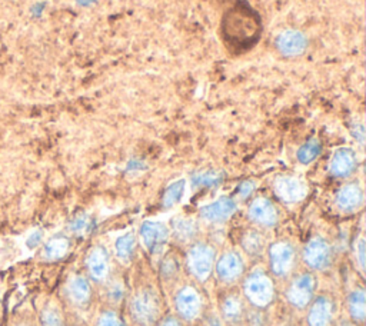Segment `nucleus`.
<instances>
[{
	"instance_id": "f257e3e1",
	"label": "nucleus",
	"mask_w": 366,
	"mask_h": 326,
	"mask_svg": "<svg viewBox=\"0 0 366 326\" xmlns=\"http://www.w3.org/2000/svg\"><path fill=\"white\" fill-rule=\"evenodd\" d=\"M261 26L258 21L252 19V15H245L243 12H235L229 15L225 22V36L226 40L236 46H251L259 36Z\"/></svg>"
},
{
	"instance_id": "f03ea898",
	"label": "nucleus",
	"mask_w": 366,
	"mask_h": 326,
	"mask_svg": "<svg viewBox=\"0 0 366 326\" xmlns=\"http://www.w3.org/2000/svg\"><path fill=\"white\" fill-rule=\"evenodd\" d=\"M243 295L251 305L264 309L269 306L275 298V285L272 278L262 272H252L243 282Z\"/></svg>"
},
{
	"instance_id": "7ed1b4c3",
	"label": "nucleus",
	"mask_w": 366,
	"mask_h": 326,
	"mask_svg": "<svg viewBox=\"0 0 366 326\" xmlns=\"http://www.w3.org/2000/svg\"><path fill=\"white\" fill-rule=\"evenodd\" d=\"M159 299L150 289L136 293L131 302V315L141 326H153L159 316Z\"/></svg>"
},
{
	"instance_id": "20e7f679",
	"label": "nucleus",
	"mask_w": 366,
	"mask_h": 326,
	"mask_svg": "<svg viewBox=\"0 0 366 326\" xmlns=\"http://www.w3.org/2000/svg\"><path fill=\"white\" fill-rule=\"evenodd\" d=\"M315 291H317L315 276L309 272H303L290 281L285 292V296L288 302L296 309H305L314 301Z\"/></svg>"
},
{
	"instance_id": "39448f33",
	"label": "nucleus",
	"mask_w": 366,
	"mask_h": 326,
	"mask_svg": "<svg viewBox=\"0 0 366 326\" xmlns=\"http://www.w3.org/2000/svg\"><path fill=\"white\" fill-rule=\"evenodd\" d=\"M215 262V249L208 243H195L188 252V268L199 281H206L211 276Z\"/></svg>"
},
{
	"instance_id": "423d86ee",
	"label": "nucleus",
	"mask_w": 366,
	"mask_h": 326,
	"mask_svg": "<svg viewBox=\"0 0 366 326\" xmlns=\"http://www.w3.org/2000/svg\"><path fill=\"white\" fill-rule=\"evenodd\" d=\"M295 259L296 252L292 243L279 240L269 246V267L276 278H286L292 272Z\"/></svg>"
},
{
	"instance_id": "0eeeda50",
	"label": "nucleus",
	"mask_w": 366,
	"mask_h": 326,
	"mask_svg": "<svg viewBox=\"0 0 366 326\" xmlns=\"http://www.w3.org/2000/svg\"><path fill=\"white\" fill-rule=\"evenodd\" d=\"M302 257L311 269L326 271L332 265V246L325 238L317 236L303 248Z\"/></svg>"
},
{
	"instance_id": "6e6552de",
	"label": "nucleus",
	"mask_w": 366,
	"mask_h": 326,
	"mask_svg": "<svg viewBox=\"0 0 366 326\" xmlns=\"http://www.w3.org/2000/svg\"><path fill=\"white\" fill-rule=\"evenodd\" d=\"M213 269L223 284H233L245 272V262L237 252L230 250L216 260Z\"/></svg>"
},
{
	"instance_id": "1a4fd4ad",
	"label": "nucleus",
	"mask_w": 366,
	"mask_h": 326,
	"mask_svg": "<svg viewBox=\"0 0 366 326\" xmlns=\"http://www.w3.org/2000/svg\"><path fill=\"white\" fill-rule=\"evenodd\" d=\"M276 197L286 204L300 202L307 197V185L295 176H279L273 182Z\"/></svg>"
},
{
	"instance_id": "9d476101",
	"label": "nucleus",
	"mask_w": 366,
	"mask_h": 326,
	"mask_svg": "<svg viewBox=\"0 0 366 326\" xmlns=\"http://www.w3.org/2000/svg\"><path fill=\"white\" fill-rule=\"evenodd\" d=\"M175 306L180 318L185 320H194L202 312V298L194 286H185L176 293Z\"/></svg>"
},
{
	"instance_id": "9b49d317",
	"label": "nucleus",
	"mask_w": 366,
	"mask_h": 326,
	"mask_svg": "<svg viewBox=\"0 0 366 326\" xmlns=\"http://www.w3.org/2000/svg\"><path fill=\"white\" fill-rule=\"evenodd\" d=\"M169 228L160 222H145L141 226V239L150 253H159L169 240Z\"/></svg>"
},
{
	"instance_id": "f8f14e48",
	"label": "nucleus",
	"mask_w": 366,
	"mask_h": 326,
	"mask_svg": "<svg viewBox=\"0 0 366 326\" xmlns=\"http://www.w3.org/2000/svg\"><path fill=\"white\" fill-rule=\"evenodd\" d=\"M249 219L255 222L259 226L264 228H272L278 223L279 221V214L275 205L266 199V198H258L255 199L248 211Z\"/></svg>"
},
{
	"instance_id": "ddd939ff",
	"label": "nucleus",
	"mask_w": 366,
	"mask_h": 326,
	"mask_svg": "<svg viewBox=\"0 0 366 326\" xmlns=\"http://www.w3.org/2000/svg\"><path fill=\"white\" fill-rule=\"evenodd\" d=\"M308 312L309 326H331L333 322V302L329 296L322 295L312 301Z\"/></svg>"
},
{
	"instance_id": "4468645a",
	"label": "nucleus",
	"mask_w": 366,
	"mask_h": 326,
	"mask_svg": "<svg viewBox=\"0 0 366 326\" xmlns=\"http://www.w3.org/2000/svg\"><path fill=\"white\" fill-rule=\"evenodd\" d=\"M358 166V158L355 151L350 148L338 149L329 163V172L335 177H348L350 176Z\"/></svg>"
},
{
	"instance_id": "2eb2a0df",
	"label": "nucleus",
	"mask_w": 366,
	"mask_h": 326,
	"mask_svg": "<svg viewBox=\"0 0 366 326\" xmlns=\"http://www.w3.org/2000/svg\"><path fill=\"white\" fill-rule=\"evenodd\" d=\"M335 204L341 212H353L363 204V190L358 183L343 185L335 197Z\"/></svg>"
},
{
	"instance_id": "dca6fc26",
	"label": "nucleus",
	"mask_w": 366,
	"mask_h": 326,
	"mask_svg": "<svg viewBox=\"0 0 366 326\" xmlns=\"http://www.w3.org/2000/svg\"><path fill=\"white\" fill-rule=\"evenodd\" d=\"M86 268L90 278L96 282H102L109 274V253L103 246H95L86 259Z\"/></svg>"
},
{
	"instance_id": "f3484780",
	"label": "nucleus",
	"mask_w": 366,
	"mask_h": 326,
	"mask_svg": "<svg viewBox=\"0 0 366 326\" xmlns=\"http://www.w3.org/2000/svg\"><path fill=\"white\" fill-rule=\"evenodd\" d=\"M236 212V204L230 198H220L201 209V216L211 223H223Z\"/></svg>"
},
{
	"instance_id": "a211bd4d",
	"label": "nucleus",
	"mask_w": 366,
	"mask_h": 326,
	"mask_svg": "<svg viewBox=\"0 0 366 326\" xmlns=\"http://www.w3.org/2000/svg\"><path fill=\"white\" fill-rule=\"evenodd\" d=\"M276 46L285 56H299L307 49V37L296 30H286L276 39Z\"/></svg>"
},
{
	"instance_id": "6ab92c4d",
	"label": "nucleus",
	"mask_w": 366,
	"mask_h": 326,
	"mask_svg": "<svg viewBox=\"0 0 366 326\" xmlns=\"http://www.w3.org/2000/svg\"><path fill=\"white\" fill-rule=\"evenodd\" d=\"M220 312H222V318L225 319L226 323L229 325H239L245 316V306H243V299L235 293L230 292L228 293L222 302H220Z\"/></svg>"
},
{
	"instance_id": "aec40b11",
	"label": "nucleus",
	"mask_w": 366,
	"mask_h": 326,
	"mask_svg": "<svg viewBox=\"0 0 366 326\" xmlns=\"http://www.w3.org/2000/svg\"><path fill=\"white\" fill-rule=\"evenodd\" d=\"M68 293L71 301L78 306H85L92 298L90 284L83 276H75L68 285Z\"/></svg>"
},
{
	"instance_id": "412c9836",
	"label": "nucleus",
	"mask_w": 366,
	"mask_h": 326,
	"mask_svg": "<svg viewBox=\"0 0 366 326\" xmlns=\"http://www.w3.org/2000/svg\"><path fill=\"white\" fill-rule=\"evenodd\" d=\"M348 310L353 322L363 323L366 318V295L365 289H353L348 296Z\"/></svg>"
},
{
	"instance_id": "4be33fe9",
	"label": "nucleus",
	"mask_w": 366,
	"mask_h": 326,
	"mask_svg": "<svg viewBox=\"0 0 366 326\" xmlns=\"http://www.w3.org/2000/svg\"><path fill=\"white\" fill-rule=\"evenodd\" d=\"M71 249V240L69 238L59 235L52 238L43 248V257L46 260H59L68 255Z\"/></svg>"
},
{
	"instance_id": "5701e85b",
	"label": "nucleus",
	"mask_w": 366,
	"mask_h": 326,
	"mask_svg": "<svg viewBox=\"0 0 366 326\" xmlns=\"http://www.w3.org/2000/svg\"><path fill=\"white\" fill-rule=\"evenodd\" d=\"M240 246L249 256L256 257V256H261L264 253L265 246H266V240H265V238L261 232H258L255 229H251V231H247L245 233H243V236L240 239Z\"/></svg>"
},
{
	"instance_id": "b1692460",
	"label": "nucleus",
	"mask_w": 366,
	"mask_h": 326,
	"mask_svg": "<svg viewBox=\"0 0 366 326\" xmlns=\"http://www.w3.org/2000/svg\"><path fill=\"white\" fill-rule=\"evenodd\" d=\"M114 249H116L117 257L122 260V262L129 264L135 256V252H136V238H135V235L128 233V235L117 238L116 243H114Z\"/></svg>"
},
{
	"instance_id": "393cba45",
	"label": "nucleus",
	"mask_w": 366,
	"mask_h": 326,
	"mask_svg": "<svg viewBox=\"0 0 366 326\" xmlns=\"http://www.w3.org/2000/svg\"><path fill=\"white\" fill-rule=\"evenodd\" d=\"M196 232H198V226L192 219L179 218L173 221V236L176 238V240L182 243L192 240Z\"/></svg>"
},
{
	"instance_id": "a878e982",
	"label": "nucleus",
	"mask_w": 366,
	"mask_h": 326,
	"mask_svg": "<svg viewBox=\"0 0 366 326\" xmlns=\"http://www.w3.org/2000/svg\"><path fill=\"white\" fill-rule=\"evenodd\" d=\"M321 152H322L321 142L318 139H311L299 148L296 158L302 165H309L321 155Z\"/></svg>"
},
{
	"instance_id": "bb28decb",
	"label": "nucleus",
	"mask_w": 366,
	"mask_h": 326,
	"mask_svg": "<svg viewBox=\"0 0 366 326\" xmlns=\"http://www.w3.org/2000/svg\"><path fill=\"white\" fill-rule=\"evenodd\" d=\"M185 185H187L185 180L179 179L167 186L162 199V204L165 208H172L180 202V199L183 198V193H185Z\"/></svg>"
},
{
	"instance_id": "cd10ccee",
	"label": "nucleus",
	"mask_w": 366,
	"mask_h": 326,
	"mask_svg": "<svg viewBox=\"0 0 366 326\" xmlns=\"http://www.w3.org/2000/svg\"><path fill=\"white\" fill-rule=\"evenodd\" d=\"M40 320L43 326H65L62 312L54 305H47L40 315Z\"/></svg>"
},
{
	"instance_id": "c85d7f7f",
	"label": "nucleus",
	"mask_w": 366,
	"mask_h": 326,
	"mask_svg": "<svg viewBox=\"0 0 366 326\" xmlns=\"http://www.w3.org/2000/svg\"><path fill=\"white\" fill-rule=\"evenodd\" d=\"M223 175L220 172L215 170H208V172H201L194 176V185L201 186V187H212L216 186L222 182Z\"/></svg>"
},
{
	"instance_id": "c756f323",
	"label": "nucleus",
	"mask_w": 366,
	"mask_h": 326,
	"mask_svg": "<svg viewBox=\"0 0 366 326\" xmlns=\"http://www.w3.org/2000/svg\"><path fill=\"white\" fill-rule=\"evenodd\" d=\"M98 326H125V323L114 312H103L99 318Z\"/></svg>"
},
{
	"instance_id": "7c9ffc66",
	"label": "nucleus",
	"mask_w": 366,
	"mask_h": 326,
	"mask_svg": "<svg viewBox=\"0 0 366 326\" xmlns=\"http://www.w3.org/2000/svg\"><path fill=\"white\" fill-rule=\"evenodd\" d=\"M89 226H90V221H89V218L86 215L78 216L76 219H73L71 222V231L73 233H83V232H86L89 229Z\"/></svg>"
},
{
	"instance_id": "2f4dec72",
	"label": "nucleus",
	"mask_w": 366,
	"mask_h": 326,
	"mask_svg": "<svg viewBox=\"0 0 366 326\" xmlns=\"http://www.w3.org/2000/svg\"><path fill=\"white\" fill-rule=\"evenodd\" d=\"M162 272L165 276H172L177 272V265H176V260L175 259H165L163 264H162Z\"/></svg>"
},
{
	"instance_id": "473e14b6",
	"label": "nucleus",
	"mask_w": 366,
	"mask_h": 326,
	"mask_svg": "<svg viewBox=\"0 0 366 326\" xmlns=\"http://www.w3.org/2000/svg\"><path fill=\"white\" fill-rule=\"evenodd\" d=\"M365 239L360 238L359 242L356 243V256H358V264H359V268L360 271H365Z\"/></svg>"
},
{
	"instance_id": "72a5a7b5",
	"label": "nucleus",
	"mask_w": 366,
	"mask_h": 326,
	"mask_svg": "<svg viewBox=\"0 0 366 326\" xmlns=\"http://www.w3.org/2000/svg\"><path fill=\"white\" fill-rule=\"evenodd\" d=\"M109 296L112 301H120L124 298V288H122L120 284H112L109 288Z\"/></svg>"
},
{
	"instance_id": "f704fd0d",
	"label": "nucleus",
	"mask_w": 366,
	"mask_h": 326,
	"mask_svg": "<svg viewBox=\"0 0 366 326\" xmlns=\"http://www.w3.org/2000/svg\"><path fill=\"white\" fill-rule=\"evenodd\" d=\"M254 187H255L254 182H249V180L240 183V186H239V197L240 198H248L249 194L254 192Z\"/></svg>"
},
{
	"instance_id": "c9c22d12",
	"label": "nucleus",
	"mask_w": 366,
	"mask_h": 326,
	"mask_svg": "<svg viewBox=\"0 0 366 326\" xmlns=\"http://www.w3.org/2000/svg\"><path fill=\"white\" fill-rule=\"evenodd\" d=\"M42 239H43V233H42L40 231H36V232H33V233L29 236L26 245H28V248L35 249V248H37V246L40 245Z\"/></svg>"
},
{
	"instance_id": "e433bc0d",
	"label": "nucleus",
	"mask_w": 366,
	"mask_h": 326,
	"mask_svg": "<svg viewBox=\"0 0 366 326\" xmlns=\"http://www.w3.org/2000/svg\"><path fill=\"white\" fill-rule=\"evenodd\" d=\"M205 326H223L222 320L219 316H216L215 313H211L206 319H205Z\"/></svg>"
},
{
	"instance_id": "4c0bfd02",
	"label": "nucleus",
	"mask_w": 366,
	"mask_h": 326,
	"mask_svg": "<svg viewBox=\"0 0 366 326\" xmlns=\"http://www.w3.org/2000/svg\"><path fill=\"white\" fill-rule=\"evenodd\" d=\"M160 326H180V323H179V320L175 319V318H166V319L160 323Z\"/></svg>"
},
{
	"instance_id": "58836bf2",
	"label": "nucleus",
	"mask_w": 366,
	"mask_h": 326,
	"mask_svg": "<svg viewBox=\"0 0 366 326\" xmlns=\"http://www.w3.org/2000/svg\"><path fill=\"white\" fill-rule=\"evenodd\" d=\"M341 326H355V325H353V323H349V322H342Z\"/></svg>"
}]
</instances>
